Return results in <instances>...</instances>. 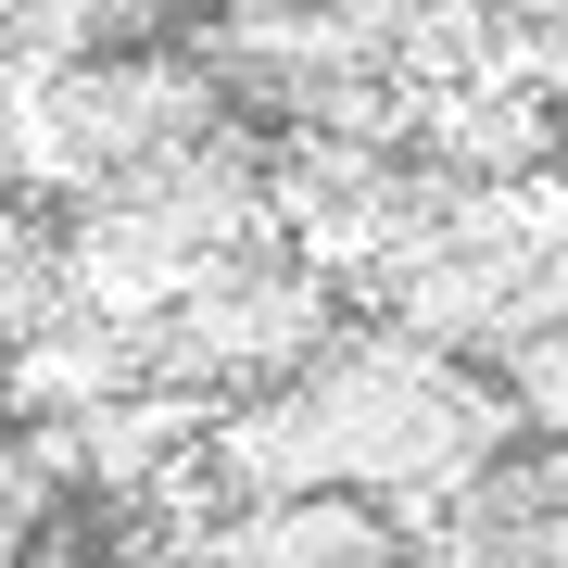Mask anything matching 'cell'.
I'll use <instances>...</instances> for the list:
<instances>
[{
	"label": "cell",
	"instance_id": "obj_1",
	"mask_svg": "<svg viewBox=\"0 0 568 568\" xmlns=\"http://www.w3.org/2000/svg\"><path fill=\"white\" fill-rule=\"evenodd\" d=\"M392 506H354V493H253V506H215L190 530L203 568H392Z\"/></svg>",
	"mask_w": 568,
	"mask_h": 568
},
{
	"label": "cell",
	"instance_id": "obj_2",
	"mask_svg": "<svg viewBox=\"0 0 568 568\" xmlns=\"http://www.w3.org/2000/svg\"><path fill=\"white\" fill-rule=\"evenodd\" d=\"M506 366H518V379H506V405H518L530 429H556V443H568V328H556V342H518Z\"/></svg>",
	"mask_w": 568,
	"mask_h": 568
},
{
	"label": "cell",
	"instance_id": "obj_3",
	"mask_svg": "<svg viewBox=\"0 0 568 568\" xmlns=\"http://www.w3.org/2000/svg\"><path fill=\"white\" fill-rule=\"evenodd\" d=\"M480 13H518V26H568V0H480Z\"/></svg>",
	"mask_w": 568,
	"mask_h": 568
},
{
	"label": "cell",
	"instance_id": "obj_4",
	"mask_svg": "<svg viewBox=\"0 0 568 568\" xmlns=\"http://www.w3.org/2000/svg\"><path fill=\"white\" fill-rule=\"evenodd\" d=\"M114 568H203V556H190V544H178V556H114Z\"/></svg>",
	"mask_w": 568,
	"mask_h": 568
},
{
	"label": "cell",
	"instance_id": "obj_5",
	"mask_svg": "<svg viewBox=\"0 0 568 568\" xmlns=\"http://www.w3.org/2000/svg\"><path fill=\"white\" fill-rule=\"evenodd\" d=\"M203 13H291V0H203Z\"/></svg>",
	"mask_w": 568,
	"mask_h": 568
}]
</instances>
